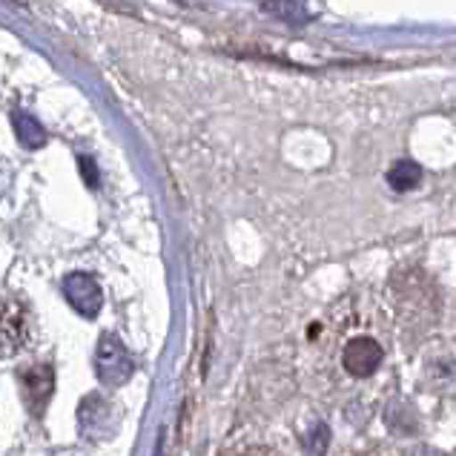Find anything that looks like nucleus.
Instances as JSON below:
<instances>
[{
    "label": "nucleus",
    "instance_id": "9",
    "mask_svg": "<svg viewBox=\"0 0 456 456\" xmlns=\"http://www.w3.org/2000/svg\"><path fill=\"white\" fill-rule=\"evenodd\" d=\"M328 445H330V431H328V425H322V422H319L316 428H313L310 439H307V448H310L313 456H324Z\"/></svg>",
    "mask_w": 456,
    "mask_h": 456
},
{
    "label": "nucleus",
    "instance_id": "5",
    "mask_svg": "<svg viewBox=\"0 0 456 456\" xmlns=\"http://www.w3.org/2000/svg\"><path fill=\"white\" fill-rule=\"evenodd\" d=\"M77 422H81L84 436H95V428H103L107 434H112V411L101 396H86L81 411H77Z\"/></svg>",
    "mask_w": 456,
    "mask_h": 456
},
{
    "label": "nucleus",
    "instance_id": "2",
    "mask_svg": "<svg viewBox=\"0 0 456 456\" xmlns=\"http://www.w3.org/2000/svg\"><path fill=\"white\" fill-rule=\"evenodd\" d=\"M63 296H67L69 307L84 319H95L103 307L101 284L89 276V273H69V276L63 279Z\"/></svg>",
    "mask_w": 456,
    "mask_h": 456
},
{
    "label": "nucleus",
    "instance_id": "8",
    "mask_svg": "<svg viewBox=\"0 0 456 456\" xmlns=\"http://www.w3.org/2000/svg\"><path fill=\"white\" fill-rule=\"evenodd\" d=\"M273 15H281V18H288L290 23H298V20H305L307 15L302 12V6L293 4V0H276V4H267Z\"/></svg>",
    "mask_w": 456,
    "mask_h": 456
},
{
    "label": "nucleus",
    "instance_id": "7",
    "mask_svg": "<svg viewBox=\"0 0 456 456\" xmlns=\"http://www.w3.org/2000/svg\"><path fill=\"white\" fill-rule=\"evenodd\" d=\"M15 129H18V138H20V144H26L29 150H37V147H44V141H46V133L41 129V124H37L32 115H26V112H18L15 115Z\"/></svg>",
    "mask_w": 456,
    "mask_h": 456
},
{
    "label": "nucleus",
    "instance_id": "1",
    "mask_svg": "<svg viewBox=\"0 0 456 456\" xmlns=\"http://www.w3.org/2000/svg\"><path fill=\"white\" fill-rule=\"evenodd\" d=\"M95 376L110 387H121L135 376V359L115 333H101V338H98Z\"/></svg>",
    "mask_w": 456,
    "mask_h": 456
},
{
    "label": "nucleus",
    "instance_id": "3",
    "mask_svg": "<svg viewBox=\"0 0 456 456\" xmlns=\"http://www.w3.org/2000/svg\"><path fill=\"white\" fill-rule=\"evenodd\" d=\"M382 359H385V350L370 336L350 338L347 347H345V356H342L345 370L350 376H356V379H364V376H370V373L379 370Z\"/></svg>",
    "mask_w": 456,
    "mask_h": 456
},
{
    "label": "nucleus",
    "instance_id": "4",
    "mask_svg": "<svg viewBox=\"0 0 456 456\" xmlns=\"http://www.w3.org/2000/svg\"><path fill=\"white\" fill-rule=\"evenodd\" d=\"M20 387H23V399H26V405H29V411L41 413L52 396V387H55L52 368L49 364H32V368H26L20 373Z\"/></svg>",
    "mask_w": 456,
    "mask_h": 456
},
{
    "label": "nucleus",
    "instance_id": "6",
    "mask_svg": "<svg viewBox=\"0 0 456 456\" xmlns=\"http://www.w3.org/2000/svg\"><path fill=\"white\" fill-rule=\"evenodd\" d=\"M419 181H422V167L413 161H399L387 173V184L396 192H408L413 187H419Z\"/></svg>",
    "mask_w": 456,
    "mask_h": 456
},
{
    "label": "nucleus",
    "instance_id": "10",
    "mask_svg": "<svg viewBox=\"0 0 456 456\" xmlns=\"http://www.w3.org/2000/svg\"><path fill=\"white\" fill-rule=\"evenodd\" d=\"M81 167H84V178L89 181L93 187H98V175H95V164L93 161H86V159H81Z\"/></svg>",
    "mask_w": 456,
    "mask_h": 456
}]
</instances>
